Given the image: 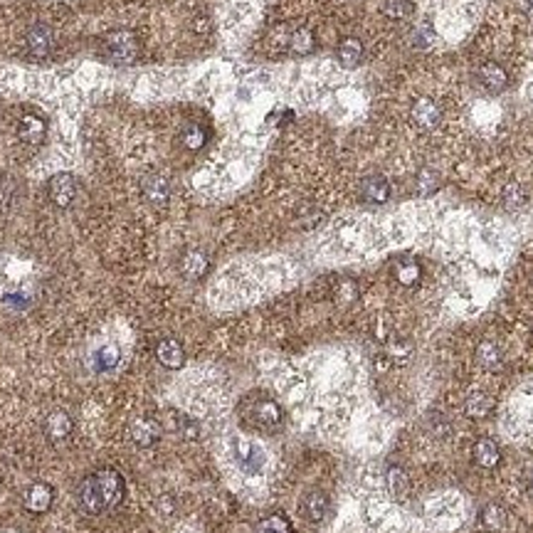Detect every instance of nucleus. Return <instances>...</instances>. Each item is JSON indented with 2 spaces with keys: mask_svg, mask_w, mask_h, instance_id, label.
<instances>
[{
  "mask_svg": "<svg viewBox=\"0 0 533 533\" xmlns=\"http://www.w3.org/2000/svg\"><path fill=\"white\" fill-rule=\"evenodd\" d=\"M124 494H127V481H124L122 472L112 469V467H104V469H97L94 474L84 476L77 491L79 506L89 516H99L117 509L124 501Z\"/></svg>",
  "mask_w": 533,
  "mask_h": 533,
  "instance_id": "f257e3e1",
  "label": "nucleus"
},
{
  "mask_svg": "<svg viewBox=\"0 0 533 533\" xmlns=\"http://www.w3.org/2000/svg\"><path fill=\"white\" fill-rule=\"evenodd\" d=\"M141 47L139 40L131 30H112L104 37V54L112 59L114 64H131L139 57Z\"/></svg>",
  "mask_w": 533,
  "mask_h": 533,
  "instance_id": "f03ea898",
  "label": "nucleus"
},
{
  "mask_svg": "<svg viewBox=\"0 0 533 533\" xmlns=\"http://www.w3.org/2000/svg\"><path fill=\"white\" fill-rule=\"evenodd\" d=\"M250 417H252V425L259 427L262 432H276L281 427V422H284L281 407L269 398L254 400L252 407H250Z\"/></svg>",
  "mask_w": 533,
  "mask_h": 533,
  "instance_id": "7ed1b4c3",
  "label": "nucleus"
},
{
  "mask_svg": "<svg viewBox=\"0 0 533 533\" xmlns=\"http://www.w3.org/2000/svg\"><path fill=\"white\" fill-rule=\"evenodd\" d=\"M77 190H79V183L77 178H74L72 173H57L49 178L47 183V195L49 200H52L57 208H69V205L74 203V198H77Z\"/></svg>",
  "mask_w": 533,
  "mask_h": 533,
  "instance_id": "20e7f679",
  "label": "nucleus"
},
{
  "mask_svg": "<svg viewBox=\"0 0 533 533\" xmlns=\"http://www.w3.org/2000/svg\"><path fill=\"white\" fill-rule=\"evenodd\" d=\"M25 47L33 57L42 59L47 54H52L54 49V33L47 28V25H33V28L25 33Z\"/></svg>",
  "mask_w": 533,
  "mask_h": 533,
  "instance_id": "39448f33",
  "label": "nucleus"
},
{
  "mask_svg": "<svg viewBox=\"0 0 533 533\" xmlns=\"http://www.w3.org/2000/svg\"><path fill=\"white\" fill-rule=\"evenodd\" d=\"M129 437H131L134 445L139 447H153L156 442L160 440V422L153 420V417H136V420L129 425Z\"/></svg>",
  "mask_w": 533,
  "mask_h": 533,
  "instance_id": "423d86ee",
  "label": "nucleus"
},
{
  "mask_svg": "<svg viewBox=\"0 0 533 533\" xmlns=\"http://www.w3.org/2000/svg\"><path fill=\"white\" fill-rule=\"evenodd\" d=\"M52 499H54L52 486L45 484V481H35L23 494V506L30 514H45V511H49V506H52Z\"/></svg>",
  "mask_w": 533,
  "mask_h": 533,
  "instance_id": "0eeeda50",
  "label": "nucleus"
},
{
  "mask_svg": "<svg viewBox=\"0 0 533 533\" xmlns=\"http://www.w3.org/2000/svg\"><path fill=\"white\" fill-rule=\"evenodd\" d=\"M141 193H144V198L148 200L151 205H156V208H163V205L170 200V183H168V178H165V175H160V173L144 175V180H141Z\"/></svg>",
  "mask_w": 533,
  "mask_h": 533,
  "instance_id": "6e6552de",
  "label": "nucleus"
},
{
  "mask_svg": "<svg viewBox=\"0 0 533 533\" xmlns=\"http://www.w3.org/2000/svg\"><path fill=\"white\" fill-rule=\"evenodd\" d=\"M74 432V420L67 410H49L45 417V435L52 442H64Z\"/></svg>",
  "mask_w": 533,
  "mask_h": 533,
  "instance_id": "1a4fd4ad",
  "label": "nucleus"
},
{
  "mask_svg": "<svg viewBox=\"0 0 533 533\" xmlns=\"http://www.w3.org/2000/svg\"><path fill=\"white\" fill-rule=\"evenodd\" d=\"M235 457H238V464L242 467L245 472L254 474V472L262 469L264 464V450L259 445L250 440H238L235 442Z\"/></svg>",
  "mask_w": 533,
  "mask_h": 533,
  "instance_id": "9d476101",
  "label": "nucleus"
},
{
  "mask_svg": "<svg viewBox=\"0 0 533 533\" xmlns=\"http://www.w3.org/2000/svg\"><path fill=\"white\" fill-rule=\"evenodd\" d=\"M410 114H412V122H415L417 127H422V129H435L437 124H440V119H442L440 104H437L435 99H430V97L417 99V102L412 104Z\"/></svg>",
  "mask_w": 533,
  "mask_h": 533,
  "instance_id": "9b49d317",
  "label": "nucleus"
},
{
  "mask_svg": "<svg viewBox=\"0 0 533 533\" xmlns=\"http://www.w3.org/2000/svg\"><path fill=\"white\" fill-rule=\"evenodd\" d=\"M45 134H47V124H45L42 117H37V114H23L18 122V136L20 141H25V144L30 146H37L45 141Z\"/></svg>",
  "mask_w": 533,
  "mask_h": 533,
  "instance_id": "f8f14e48",
  "label": "nucleus"
},
{
  "mask_svg": "<svg viewBox=\"0 0 533 533\" xmlns=\"http://www.w3.org/2000/svg\"><path fill=\"white\" fill-rule=\"evenodd\" d=\"M156 358H158L160 365L175 370L185 363V351L175 339H163L158 346H156Z\"/></svg>",
  "mask_w": 533,
  "mask_h": 533,
  "instance_id": "ddd939ff",
  "label": "nucleus"
},
{
  "mask_svg": "<svg viewBox=\"0 0 533 533\" xmlns=\"http://www.w3.org/2000/svg\"><path fill=\"white\" fill-rule=\"evenodd\" d=\"M361 198L365 200V203H385V200L390 198V185L388 180L383 178V175H368V178H363V183H361Z\"/></svg>",
  "mask_w": 533,
  "mask_h": 533,
  "instance_id": "4468645a",
  "label": "nucleus"
},
{
  "mask_svg": "<svg viewBox=\"0 0 533 533\" xmlns=\"http://www.w3.org/2000/svg\"><path fill=\"white\" fill-rule=\"evenodd\" d=\"M208 269H210V259H208V254L200 252V250H190V252H185L183 259H180V271H183V276L190 281L205 276V271Z\"/></svg>",
  "mask_w": 533,
  "mask_h": 533,
  "instance_id": "2eb2a0df",
  "label": "nucleus"
},
{
  "mask_svg": "<svg viewBox=\"0 0 533 533\" xmlns=\"http://www.w3.org/2000/svg\"><path fill=\"white\" fill-rule=\"evenodd\" d=\"M301 511H304V516L309 521L319 524V521H324L326 514H329V496H326L324 491H309V494L304 496V501H301Z\"/></svg>",
  "mask_w": 533,
  "mask_h": 533,
  "instance_id": "dca6fc26",
  "label": "nucleus"
},
{
  "mask_svg": "<svg viewBox=\"0 0 533 533\" xmlns=\"http://www.w3.org/2000/svg\"><path fill=\"white\" fill-rule=\"evenodd\" d=\"M339 62L344 64L346 69H353L363 62V42L358 37H346L344 42L339 45Z\"/></svg>",
  "mask_w": 533,
  "mask_h": 533,
  "instance_id": "f3484780",
  "label": "nucleus"
},
{
  "mask_svg": "<svg viewBox=\"0 0 533 533\" xmlns=\"http://www.w3.org/2000/svg\"><path fill=\"white\" fill-rule=\"evenodd\" d=\"M479 79L489 92H501V89H506V84H509V77H506L504 67H499L496 62L484 64V67L479 69Z\"/></svg>",
  "mask_w": 533,
  "mask_h": 533,
  "instance_id": "a211bd4d",
  "label": "nucleus"
},
{
  "mask_svg": "<svg viewBox=\"0 0 533 533\" xmlns=\"http://www.w3.org/2000/svg\"><path fill=\"white\" fill-rule=\"evenodd\" d=\"M474 459H476V464L484 467V469H491V467L499 464L501 452H499V447H496V442L486 440V437H484V440L476 442V447H474Z\"/></svg>",
  "mask_w": 533,
  "mask_h": 533,
  "instance_id": "6ab92c4d",
  "label": "nucleus"
},
{
  "mask_svg": "<svg viewBox=\"0 0 533 533\" xmlns=\"http://www.w3.org/2000/svg\"><path fill=\"white\" fill-rule=\"evenodd\" d=\"M314 45L316 42H314V35H311V30L299 28V30H291L286 47H289L294 54H309L311 49H314Z\"/></svg>",
  "mask_w": 533,
  "mask_h": 533,
  "instance_id": "aec40b11",
  "label": "nucleus"
},
{
  "mask_svg": "<svg viewBox=\"0 0 533 533\" xmlns=\"http://www.w3.org/2000/svg\"><path fill=\"white\" fill-rule=\"evenodd\" d=\"M476 361H479L481 365H484L486 370H496L501 365V351L496 344H491V341H484V344L476 348Z\"/></svg>",
  "mask_w": 533,
  "mask_h": 533,
  "instance_id": "412c9836",
  "label": "nucleus"
},
{
  "mask_svg": "<svg viewBox=\"0 0 533 533\" xmlns=\"http://www.w3.org/2000/svg\"><path fill=\"white\" fill-rule=\"evenodd\" d=\"M481 526H484L486 531H499L501 526L506 524V514H504V509L501 506H496V504H489V506H484L481 509Z\"/></svg>",
  "mask_w": 533,
  "mask_h": 533,
  "instance_id": "4be33fe9",
  "label": "nucleus"
},
{
  "mask_svg": "<svg viewBox=\"0 0 533 533\" xmlns=\"http://www.w3.org/2000/svg\"><path fill=\"white\" fill-rule=\"evenodd\" d=\"M464 410L469 417H486L491 410V398L484 393H472L464 402Z\"/></svg>",
  "mask_w": 533,
  "mask_h": 533,
  "instance_id": "5701e85b",
  "label": "nucleus"
},
{
  "mask_svg": "<svg viewBox=\"0 0 533 533\" xmlns=\"http://www.w3.org/2000/svg\"><path fill=\"white\" fill-rule=\"evenodd\" d=\"M254 533H291V524L281 514H274V516H266V519L259 521Z\"/></svg>",
  "mask_w": 533,
  "mask_h": 533,
  "instance_id": "b1692460",
  "label": "nucleus"
},
{
  "mask_svg": "<svg viewBox=\"0 0 533 533\" xmlns=\"http://www.w3.org/2000/svg\"><path fill=\"white\" fill-rule=\"evenodd\" d=\"M437 185H440V175H437V170L432 168H422L420 173H417V190H420L422 195H430L437 190Z\"/></svg>",
  "mask_w": 533,
  "mask_h": 533,
  "instance_id": "393cba45",
  "label": "nucleus"
},
{
  "mask_svg": "<svg viewBox=\"0 0 533 533\" xmlns=\"http://www.w3.org/2000/svg\"><path fill=\"white\" fill-rule=\"evenodd\" d=\"M119 363V348L117 346H104L102 351H97V368L102 370H114Z\"/></svg>",
  "mask_w": 533,
  "mask_h": 533,
  "instance_id": "a878e982",
  "label": "nucleus"
},
{
  "mask_svg": "<svg viewBox=\"0 0 533 533\" xmlns=\"http://www.w3.org/2000/svg\"><path fill=\"white\" fill-rule=\"evenodd\" d=\"M385 479H388V486H390V491H393L395 496H405L407 494V476H405V472H402V469H398V467H390Z\"/></svg>",
  "mask_w": 533,
  "mask_h": 533,
  "instance_id": "bb28decb",
  "label": "nucleus"
},
{
  "mask_svg": "<svg viewBox=\"0 0 533 533\" xmlns=\"http://www.w3.org/2000/svg\"><path fill=\"white\" fill-rule=\"evenodd\" d=\"M383 10H385L388 18L402 20V18H407V15L412 13V3H410V0H385Z\"/></svg>",
  "mask_w": 533,
  "mask_h": 533,
  "instance_id": "cd10ccee",
  "label": "nucleus"
},
{
  "mask_svg": "<svg viewBox=\"0 0 533 533\" xmlns=\"http://www.w3.org/2000/svg\"><path fill=\"white\" fill-rule=\"evenodd\" d=\"M205 131L200 127H188L185 129V134H183V144H185V148H190V151H198V148H203L205 146Z\"/></svg>",
  "mask_w": 533,
  "mask_h": 533,
  "instance_id": "c85d7f7f",
  "label": "nucleus"
},
{
  "mask_svg": "<svg viewBox=\"0 0 533 533\" xmlns=\"http://www.w3.org/2000/svg\"><path fill=\"white\" fill-rule=\"evenodd\" d=\"M435 45V33H432V28H427V25H420V28L412 33V47L417 49H427Z\"/></svg>",
  "mask_w": 533,
  "mask_h": 533,
  "instance_id": "c756f323",
  "label": "nucleus"
},
{
  "mask_svg": "<svg viewBox=\"0 0 533 533\" xmlns=\"http://www.w3.org/2000/svg\"><path fill=\"white\" fill-rule=\"evenodd\" d=\"M504 203H506V208H511V210L521 208V205L526 203V193L519 188V185H509L504 193Z\"/></svg>",
  "mask_w": 533,
  "mask_h": 533,
  "instance_id": "7c9ffc66",
  "label": "nucleus"
},
{
  "mask_svg": "<svg viewBox=\"0 0 533 533\" xmlns=\"http://www.w3.org/2000/svg\"><path fill=\"white\" fill-rule=\"evenodd\" d=\"M15 200V183L10 178H3L0 180V208H10Z\"/></svg>",
  "mask_w": 533,
  "mask_h": 533,
  "instance_id": "2f4dec72",
  "label": "nucleus"
},
{
  "mask_svg": "<svg viewBox=\"0 0 533 533\" xmlns=\"http://www.w3.org/2000/svg\"><path fill=\"white\" fill-rule=\"evenodd\" d=\"M178 427H180V435H183L185 440H195V437H198V425H195L190 417L178 415Z\"/></svg>",
  "mask_w": 533,
  "mask_h": 533,
  "instance_id": "473e14b6",
  "label": "nucleus"
},
{
  "mask_svg": "<svg viewBox=\"0 0 533 533\" xmlns=\"http://www.w3.org/2000/svg\"><path fill=\"white\" fill-rule=\"evenodd\" d=\"M417 276H420V266L417 264H402L398 269V279L402 284H412V281H417Z\"/></svg>",
  "mask_w": 533,
  "mask_h": 533,
  "instance_id": "72a5a7b5",
  "label": "nucleus"
},
{
  "mask_svg": "<svg viewBox=\"0 0 533 533\" xmlns=\"http://www.w3.org/2000/svg\"><path fill=\"white\" fill-rule=\"evenodd\" d=\"M529 486H531V494H533V472H531V476H529Z\"/></svg>",
  "mask_w": 533,
  "mask_h": 533,
  "instance_id": "f704fd0d",
  "label": "nucleus"
}]
</instances>
